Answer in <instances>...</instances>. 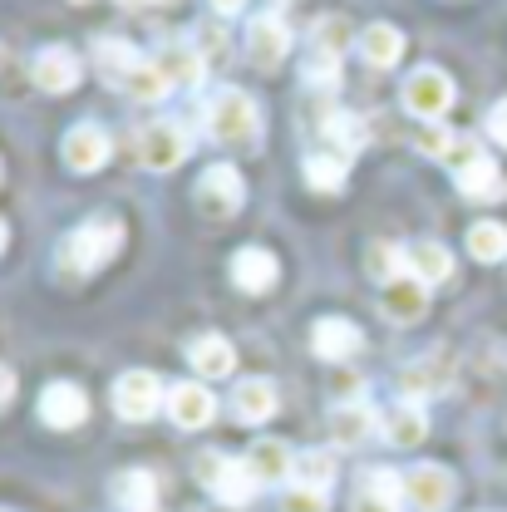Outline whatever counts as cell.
Returning a JSON list of instances; mask_svg holds the SVG:
<instances>
[{"label": "cell", "mask_w": 507, "mask_h": 512, "mask_svg": "<svg viewBox=\"0 0 507 512\" xmlns=\"http://www.w3.org/2000/svg\"><path fill=\"white\" fill-rule=\"evenodd\" d=\"M119 252H124V222H114V217H89L84 227L69 232V242H64V266L79 271V276H89V271L109 266Z\"/></svg>", "instance_id": "obj_1"}, {"label": "cell", "mask_w": 507, "mask_h": 512, "mask_svg": "<svg viewBox=\"0 0 507 512\" xmlns=\"http://www.w3.org/2000/svg\"><path fill=\"white\" fill-rule=\"evenodd\" d=\"M202 119H207V133H212L217 143H232V148H237V143H252L256 133H261L256 99L242 94V89H232V84H222V89L207 99Z\"/></svg>", "instance_id": "obj_2"}, {"label": "cell", "mask_w": 507, "mask_h": 512, "mask_svg": "<svg viewBox=\"0 0 507 512\" xmlns=\"http://www.w3.org/2000/svg\"><path fill=\"white\" fill-rule=\"evenodd\" d=\"M197 478L227 508H247L256 498V488H261L252 478V468H247V458H227V453H202L197 458Z\"/></svg>", "instance_id": "obj_3"}, {"label": "cell", "mask_w": 507, "mask_h": 512, "mask_svg": "<svg viewBox=\"0 0 507 512\" xmlns=\"http://www.w3.org/2000/svg\"><path fill=\"white\" fill-rule=\"evenodd\" d=\"M453 375H458L453 350H424L419 360H409V365L399 370V394L414 399V404H424V399H434V394H448V389H453Z\"/></svg>", "instance_id": "obj_4"}, {"label": "cell", "mask_w": 507, "mask_h": 512, "mask_svg": "<svg viewBox=\"0 0 507 512\" xmlns=\"http://www.w3.org/2000/svg\"><path fill=\"white\" fill-rule=\"evenodd\" d=\"M448 104H453V79H448L444 69L424 64V69H414V74L404 79V109H409L419 124H439L448 114Z\"/></svg>", "instance_id": "obj_5"}, {"label": "cell", "mask_w": 507, "mask_h": 512, "mask_svg": "<svg viewBox=\"0 0 507 512\" xmlns=\"http://www.w3.org/2000/svg\"><path fill=\"white\" fill-rule=\"evenodd\" d=\"M163 380L153 375V370H124L119 380H114V414L128 419V424H143V419H153L158 409H163Z\"/></svg>", "instance_id": "obj_6"}, {"label": "cell", "mask_w": 507, "mask_h": 512, "mask_svg": "<svg viewBox=\"0 0 507 512\" xmlns=\"http://www.w3.org/2000/svg\"><path fill=\"white\" fill-rule=\"evenodd\" d=\"M188 158V128L173 124V119H158L138 133V163L148 173H173L178 163Z\"/></svg>", "instance_id": "obj_7"}, {"label": "cell", "mask_w": 507, "mask_h": 512, "mask_svg": "<svg viewBox=\"0 0 507 512\" xmlns=\"http://www.w3.org/2000/svg\"><path fill=\"white\" fill-rule=\"evenodd\" d=\"M453 498H458V483L439 463H419V468L404 473V503L414 512H448Z\"/></svg>", "instance_id": "obj_8"}, {"label": "cell", "mask_w": 507, "mask_h": 512, "mask_svg": "<svg viewBox=\"0 0 507 512\" xmlns=\"http://www.w3.org/2000/svg\"><path fill=\"white\" fill-rule=\"evenodd\" d=\"M242 202H247V183L232 163H212L197 178V207L207 217H232V212H242Z\"/></svg>", "instance_id": "obj_9"}, {"label": "cell", "mask_w": 507, "mask_h": 512, "mask_svg": "<svg viewBox=\"0 0 507 512\" xmlns=\"http://www.w3.org/2000/svg\"><path fill=\"white\" fill-rule=\"evenodd\" d=\"M311 350H316L320 360L345 365V360H355V355L365 350V330L345 316H320L316 325H311Z\"/></svg>", "instance_id": "obj_10"}, {"label": "cell", "mask_w": 507, "mask_h": 512, "mask_svg": "<svg viewBox=\"0 0 507 512\" xmlns=\"http://www.w3.org/2000/svg\"><path fill=\"white\" fill-rule=\"evenodd\" d=\"M242 50H247V60H252L256 69H276V64L291 55V30H286V20H281V15H256L252 25H247Z\"/></svg>", "instance_id": "obj_11"}, {"label": "cell", "mask_w": 507, "mask_h": 512, "mask_svg": "<svg viewBox=\"0 0 507 512\" xmlns=\"http://www.w3.org/2000/svg\"><path fill=\"white\" fill-rule=\"evenodd\" d=\"M60 158L69 173H99V168L109 163V133L99 124H74L64 133Z\"/></svg>", "instance_id": "obj_12"}, {"label": "cell", "mask_w": 507, "mask_h": 512, "mask_svg": "<svg viewBox=\"0 0 507 512\" xmlns=\"http://www.w3.org/2000/svg\"><path fill=\"white\" fill-rule=\"evenodd\" d=\"M168 419L178 424V429H207L212 419H217V399H212V389L202 380H183L168 389Z\"/></svg>", "instance_id": "obj_13"}, {"label": "cell", "mask_w": 507, "mask_h": 512, "mask_svg": "<svg viewBox=\"0 0 507 512\" xmlns=\"http://www.w3.org/2000/svg\"><path fill=\"white\" fill-rule=\"evenodd\" d=\"M40 419H45L50 429H79V424L89 419V394L69 380L45 384V394H40Z\"/></svg>", "instance_id": "obj_14"}, {"label": "cell", "mask_w": 507, "mask_h": 512, "mask_svg": "<svg viewBox=\"0 0 507 512\" xmlns=\"http://www.w3.org/2000/svg\"><path fill=\"white\" fill-rule=\"evenodd\" d=\"M375 424H380V414H375L365 399H340V404L330 409V419H325L335 448H360L370 434H375Z\"/></svg>", "instance_id": "obj_15"}, {"label": "cell", "mask_w": 507, "mask_h": 512, "mask_svg": "<svg viewBox=\"0 0 507 512\" xmlns=\"http://www.w3.org/2000/svg\"><path fill=\"white\" fill-rule=\"evenodd\" d=\"M380 434H384V444H394V448H419L424 444V434H429V414H424V404H414V399H394V404L380 414Z\"/></svg>", "instance_id": "obj_16"}, {"label": "cell", "mask_w": 507, "mask_h": 512, "mask_svg": "<svg viewBox=\"0 0 507 512\" xmlns=\"http://www.w3.org/2000/svg\"><path fill=\"white\" fill-rule=\"evenodd\" d=\"M227 271H232V286H237V291H247V296L271 291V286H276V276H281L276 256L266 252V247H242V252H232Z\"/></svg>", "instance_id": "obj_17"}, {"label": "cell", "mask_w": 507, "mask_h": 512, "mask_svg": "<svg viewBox=\"0 0 507 512\" xmlns=\"http://www.w3.org/2000/svg\"><path fill=\"white\" fill-rule=\"evenodd\" d=\"M404 508V478L389 468H365L355 483V512H399Z\"/></svg>", "instance_id": "obj_18"}, {"label": "cell", "mask_w": 507, "mask_h": 512, "mask_svg": "<svg viewBox=\"0 0 507 512\" xmlns=\"http://www.w3.org/2000/svg\"><path fill=\"white\" fill-rule=\"evenodd\" d=\"M453 183H458V192H463L468 202H503L507 197L503 168H498L488 153H478L473 163H463V168L453 173Z\"/></svg>", "instance_id": "obj_19"}, {"label": "cell", "mask_w": 507, "mask_h": 512, "mask_svg": "<svg viewBox=\"0 0 507 512\" xmlns=\"http://www.w3.org/2000/svg\"><path fill=\"white\" fill-rule=\"evenodd\" d=\"M30 74H35V84L45 89V94H69L74 84H79V55L74 50H64V45H45L35 64H30Z\"/></svg>", "instance_id": "obj_20"}, {"label": "cell", "mask_w": 507, "mask_h": 512, "mask_svg": "<svg viewBox=\"0 0 507 512\" xmlns=\"http://www.w3.org/2000/svg\"><path fill=\"white\" fill-rule=\"evenodd\" d=\"M380 306L394 325H414V320L429 311V286L414 281V276H399V281L380 286Z\"/></svg>", "instance_id": "obj_21"}, {"label": "cell", "mask_w": 507, "mask_h": 512, "mask_svg": "<svg viewBox=\"0 0 507 512\" xmlns=\"http://www.w3.org/2000/svg\"><path fill=\"white\" fill-rule=\"evenodd\" d=\"M232 409H237L242 424H266V419H276V409H281V389L266 380V375H252V380L237 384Z\"/></svg>", "instance_id": "obj_22"}, {"label": "cell", "mask_w": 507, "mask_h": 512, "mask_svg": "<svg viewBox=\"0 0 507 512\" xmlns=\"http://www.w3.org/2000/svg\"><path fill=\"white\" fill-rule=\"evenodd\" d=\"M109 498L119 512H153L158 508V478L148 468H124V473H114Z\"/></svg>", "instance_id": "obj_23"}, {"label": "cell", "mask_w": 507, "mask_h": 512, "mask_svg": "<svg viewBox=\"0 0 507 512\" xmlns=\"http://www.w3.org/2000/svg\"><path fill=\"white\" fill-rule=\"evenodd\" d=\"M291 463H296V453L281 444V439H256L252 453H247V468H252V478L266 488V483H291Z\"/></svg>", "instance_id": "obj_24"}, {"label": "cell", "mask_w": 507, "mask_h": 512, "mask_svg": "<svg viewBox=\"0 0 507 512\" xmlns=\"http://www.w3.org/2000/svg\"><path fill=\"white\" fill-rule=\"evenodd\" d=\"M188 360L202 380H222V375L237 370V355H232V340L227 335H197L188 345Z\"/></svg>", "instance_id": "obj_25"}, {"label": "cell", "mask_w": 507, "mask_h": 512, "mask_svg": "<svg viewBox=\"0 0 507 512\" xmlns=\"http://www.w3.org/2000/svg\"><path fill=\"white\" fill-rule=\"evenodd\" d=\"M404 266H409L414 281H424V286H444L448 276H453V252H448L444 242H414V247L404 252Z\"/></svg>", "instance_id": "obj_26"}, {"label": "cell", "mask_w": 507, "mask_h": 512, "mask_svg": "<svg viewBox=\"0 0 507 512\" xmlns=\"http://www.w3.org/2000/svg\"><path fill=\"white\" fill-rule=\"evenodd\" d=\"M404 30L399 25H384V20H375V25H365L360 30V55L375 64V69H389V64L404 60Z\"/></svg>", "instance_id": "obj_27"}, {"label": "cell", "mask_w": 507, "mask_h": 512, "mask_svg": "<svg viewBox=\"0 0 507 512\" xmlns=\"http://www.w3.org/2000/svg\"><path fill=\"white\" fill-rule=\"evenodd\" d=\"M301 173H306V183L316 192H340L345 178H350V158H340L335 148H316V153H306Z\"/></svg>", "instance_id": "obj_28"}, {"label": "cell", "mask_w": 507, "mask_h": 512, "mask_svg": "<svg viewBox=\"0 0 507 512\" xmlns=\"http://www.w3.org/2000/svg\"><path fill=\"white\" fill-rule=\"evenodd\" d=\"M143 64V55L133 50V45H124V40H114V35H104L99 45H94V69L109 79V84H119L124 89V79Z\"/></svg>", "instance_id": "obj_29"}, {"label": "cell", "mask_w": 507, "mask_h": 512, "mask_svg": "<svg viewBox=\"0 0 507 512\" xmlns=\"http://www.w3.org/2000/svg\"><path fill=\"white\" fill-rule=\"evenodd\" d=\"M350 45H360V30H355L345 15H320L316 25H311V50H316V55L340 60Z\"/></svg>", "instance_id": "obj_30"}, {"label": "cell", "mask_w": 507, "mask_h": 512, "mask_svg": "<svg viewBox=\"0 0 507 512\" xmlns=\"http://www.w3.org/2000/svg\"><path fill=\"white\" fill-rule=\"evenodd\" d=\"M291 483L325 493V488L335 483V453H330V448H301L296 463H291Z\"/></svg>", "instance_id": "obj_31"}, {"label": "cell", "mask_w": 507, "mask_h": 512, "mask_svg": "<svg viewBox=\"0 0 507 512\" xmlns=\"http://www.w3.org/2000/svg\"><path fill=\"white\" fill-rule=\"evenodd\" d=\"M153 64H158L173 84H197V79L207 74V64H202V55H197V45H163V50L153 55Z\"/></svg>", "instance_id": "obj_32"}, {"label": "cell", "mask_w": 507, "mask_h": 512, "mask_svg": "<svg viewBox=\"0 0 507 512\" xmlns=\"http://www.w3.org/2000/svg\"><path fill=\"white\" fill-rule=\"evenodd\" d=\"M124 94L128 99H138V104H158V99H168V94H173V79H168L153 60H143L124 79Z\"/></svg>", "instance_id": "obj_33"}, {"label": "cell", "mask_w": 507, "mask_h": 512, "mask_svg": "<svg viewBox=\"0 0 507 512\" xmlns=\"http://www.w3.org/2000/svg\"><path fill=\"white\" fill-rule=\"evenodd\" d=\"M468 256H473V261H503L507 256L503 222H473V227H468Z\"/></svg>", "instance_id": "obj_34"}, {"label": "cell", "mask_w": 507, "mask_h": 512, "mask_svg": "<svg viewBox=\"0 0 507 512\" xmlns=\"http://www.w3.org/2000/svg\"><path fill=\"white\" fill-rule=\"evenodd\" d=\"M365 266H370V276L389 286V281H399V276H409V266H404V252L399 247H389V242H375L370 252H365Z\"/></svg>", "instance_id": "obj_35"}, {"label": "cell", "mask_w": 507, "mask_h": 512, "mask_svg": "<svg viewBox=\"0 0 507 512\" xmlns=\"http://www.w3.org/2000/svg\"><path fill=\"white\" fill-rule=\"evenodd\" d=\"M325 133L335 138V153H340V158L365 143V124H360L355 114H325Z\"/></svg>", "instance_id": "obj_36"}, {"label": "cell", "mask_w": 507, "mask_h": 512, "mask_svg": "<svg viewBox=\"0 0 507 512\" xmlns=\"http://www.w3.org/2000/svg\"><path fill=\"white\" fill-rule=\"evenodd\" d=\"M301 74H306L311 89H335V84H340V60H330V55H316V50H311Z\"/></svg>", "instance_id": "obj_37"}, {"label": "cell", "mask_w": 507, "mask_h": 512, "mask_svg": "<svg viewBox=\"0 0 507 512\" xmlns=\"http://www.w3.org/2000/svg\"><path fill=\"white\" fill-rule=\"evenodd\" d=\"M325 493L316 488H296V483H286V493H281V512H325Z\"/></svg>", "instance_id": "obj_38"}, {"label": "cell", "mask_w": 507, "mask_h": 512, "mask_svg": "<svg viewBox=\"0 0 507 512\" xmlns=\"http://www.w3.org/2000/svg\"><path fill=\"white\" fill-rule=\"evenodd\" d=\"M448 143H453V133H448L444 124H424L419 133H414V148H419V153H429V158H444Z\"/></svg>", "instance_id": "obj_39"}, {"label": "cell", "mask_w": 507, "mask_h": 512, "mask_svg": "<svg viewBox=\"0 0 507 512\" xmlns=\"http://www.w3.org/2000/svg\"><path fill=\"white\" fill-rule=\"evenodd\" d=\"M197 55H202V64H207V60H222V55H227V30H222V25H207V30H197Z\"/></svg>", "instance_id": "obj_40"}, {"label": "cell", "mask_w": 507, "mask_h": 512, "mask_svg": "<svg viewBox=\"0 0 507 512\" xmlns=\"http://www.w3.org/2000/svg\"><path fill=\"white\" fill-rule=\"evenodd\" d=\"M488 133H493V138L507 148V99H498V104L488 109Z\"/></svg>", "instance_id": "obj_41"}, {"label": "cell", "mask_w": 507, "mask_h": 512, "mask_svg": "<svg viewBox=\"0 0 507 512\" xmlns=\"http://www.w3.org/2000/svg\"><path fill=\"white\" fill-rule=\"evenodd\" d=\"M10 399H15V370L0 365V404H10Z\"/></svg>", "instance_id": "obj_42"}, {"label": "cell", "mask_w": 507, "mask_h": 512, "mask_svg": "<svg viewBox=\"0 0 507 512\" xmlns=\"http://www.w3.org/2000/svg\"><path fill=\"white\" fill-rule=\"evenodd\" d=\"M212 5H217V15H237L247 0H212Z\"/></svg>", "instance_id": "obj_43"}, {"label": "cell", "mask_w": 507, "mask_h": 512, "mask_svg": "<svg viewBox=\"0 0 507 512\" xmlns=\"http://www.w3.org/2000/svg\"><path fill=\"white\" fill-rule=\"evenodd\" d=\"M5 237H10V232H5V222H0V252H5Z\"/></svg>", "instance_id": "obj_44"}, {"label": "cell", "mask_w": 507, "mask_h": 512, "mask_svg": "<svg viewBox=\"0 0 507 512\" xmlns=\"http://www.w3.org/2000/svg\"><path fill=\"white\" fill-rule=\"evenodd\" d=\"M124 5H148V0H124Z\"/></svg>", "instance_id": "obj_45"}, {"label": "cell", "mask_w": 507, "mask_h": 512, "mask_svg": "<svg viewBox=\"0 0 507 512\" xmlns=\"http://www.w3.org/2000/svg\"><path fill=\"white\" fill-rule=\"evenodd\" d=\"M69 5H89V0H69Z\"/></svg>", "instance_id": "obj_46"}, {"label": "cell", "mask_w": 507, "mask_h": 512, "mask_svg": "<svg viewBox=\"0 0 507 512\" xmlns=\"http://www.w3.org/2000/svg\"><path fill=\"white\" fill-rule=\"evenodd\" d=\"M0 64H5V50H0Z\"/></svg>", "instance_id": "obj_47"}, {"label": "cell", "mask_w": 507, "mask_h": 512, "mask_svg": "<svg viewBox=\"0 0 507 512\" xmlns=\"http://www.w3.org/2000/svg\"><path fill=\"white\" fill-rule=\"evenodd\" d=\"M0 178H5V168H0Z\"/></svg>", "instance_id": "obj_48"}, {"label": "cell", "mask_w": 507, "mask_h": 512, "mask_svg": "<svg viewBox=\"0 0 507 512\" xmlns=\"http://www.w3.org/2000/svg\"><path fill=\"white\" fill-rule=\"evenodd\" d=\"M0 512H5V508H0Z\"/></svg>", "instance_id": "obj_49"}]
</instances>
